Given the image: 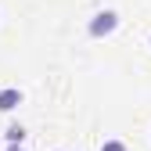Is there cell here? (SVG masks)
<instances>
[{
  "label": "cell",
  "instance_id": "obj_1",
  "mask_svg": "<svg viewBox=\"0 0 151 151\" xmlns=\"http://www.w3.org/2000/svg\"><path fill=\"white\" fill-rule=\"evenodd\" d=\"M115 29H119V14L115 11H97L90 18V36H97V40L101 36H111Z\"/></svg>",
  "mask_w": 151,
  "mask_h": 151
},
{
  "label": "cell",
  "instance_id": "obj_2",
  "mask_svg": "<svg viewBox=\"0 0 151 151\" xmlns=\"http://www.w3.org/2000/svg\"><path fill=\"white\" fill-rule=\"evenodd\" d=\"M18 104H22V90H18V86L0 90V111H14Z\"/></svg>",
  "mask_w": 151,
  "mask_h": 151
},
{
  "label": "cell",
  "instance_id": "obj_3",
  "mask_svg": "<svg viewBox=\"0 0 151 151\" xmlns=\"http://www.w3.org/2000/svg\"><path fill=\"white\" fill-rule=\"evenodd\" d=\"M4 137H7V144H11V147H18V144L25 140V129L14 122V126H7V129H4Z\"/></svg>",
  "mask_w": 151,
  "mask_h": 151
},
{
  "label": "cell",
  "instance_id": "obj_4",
  "mask_svg": "<svg viewBox=\"0 0 151 151\" xmlns=\"http://www.w3.org/2000/svg\"><path fill=\"white\" fill-rule=\"evenodd\" d=\"M101 151H126V144H122V140H104Z\"/></svg>",
  "mask_w": 151,
  "mask_h": 151
},
{
  "label": "cell",
  "instance_id": "obj_5",
  "mask_svg": "<svg viewBox=\"0 0 151 151\" xmlns=\"http://www.w3.org/2000/svg\"><path fill=\"white\" fill-rule=\"evenodd\" d=\"M7 151H22V144H18V147H7Z\"/></svg>",
  "mask_w": 151,
  "mask_h": 151
}]
</instances>
